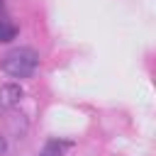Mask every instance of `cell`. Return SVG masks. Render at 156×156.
I'll list each match as a JSON object with an SVG mask.
<instances>
[{
    "label": "cell",
    "instance_id": "1",
    "mask_svg": "<svg viewBox=\"0 0 156 156\" xmlns=\"http://www.w3.org/2000/svg\"><path fill=\"white\" fill-rule=\"evenodd\" d=\"M39 66V54L29 46H20L12 49L10 54H5L2 58V71L12 78H29Z\"/></svg>",
    "mask_w": 156,
    "mask_h": 156
},
{
    "label": "cell",
    "instance_id": "5",
    "mask_svg": "<svg viewBox=\"0 0 156 156\" xmlns=\"http://www.w3.org/2000/svg\"><path fill=\"white\" fill-rule=\"evenodd\" d=\"M5 149H7V144H5V139H2V136H0V154H2V151H5Z\"/></svg>",
    "mask_w": 156,
    "mask_h": 156
},
{
    "label": "cell",
    "instance_id": "3",
    "mask_svg": "<svg viewBox=\"0 0 156 156\" xmlns=\"http://www.w3.org/2000/svg\"><path fill=\"white\" fill-rule=\"evenodd\" d=\"M66 149H68V144H66V141L51 139V141H46V144H44V149H41L37 156H63V154H66Z\"/></svg>",
    "mask_w": 156,
    "mask_h": 156
},
{
    "label": "cell",
    "instance_id": "4",
    "mask_svg": "<svg viewBox=\"0 0 156 156\" xmlns=\"http://www.w3.org/2000/svg\"><path fill=\"white\" fill-rule=\"evenodd\" d=\"M17 37V27L7 20H0V41H12Z\"/></svg>",
    "mask_w": 156,
    "mask_h": 156
},
{
    "label": "cell",
    "instance_id": "2",
    "mask_svg": "<svg viewBox=\"0 0 156 156\" xmlns=\"http://www.w3.org/2000/svg\"><path fill=\"white\" fill-rule=\"evenodd\" d=\"M22 98H24L22 85H17V83H5V85H0V112L20 105Z\"/></svg>",
    "mask_w": 156,
    "mask_h": 156
},
{
    "label": "cell",
    "instance_id": "6",
    "mask_svg": "<svg viewBox=\"0 0 156 156\" xmlns=\"http://www.w3.org/2000/svg\"><path fill=\"white\" fill-rule=\"evenodd\" d=\"M0 12H2V0H0Z\"/></svg>",
    "mask_w": 156,
    "mask_h": 156
}]
</instances>
